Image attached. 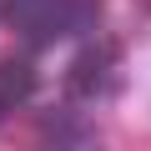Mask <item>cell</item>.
<instances>
[{"label": "cell", "mask_w": 151, "mask_h": 151, "mask_svg": "<svg viewBox=\"0 0 151 151\" xmlns=\"http://www.w3.org/2000/svg\"><path fill=\"white\" fill-rule=\"evenodd\" d=\"M136 5H141V15H151V0H136Z\"/></svg>", "instance_id": "obj_5"}, {"label": "cell", "mask_w": 151, "mask_h": 151, "mask_svg": "<svg viewBox=\"0 0 151 151\" xmlns=\"http://www.w3.org/2000/svg\"><path fill=\"white\" fill-rule=\"evenodd\" d=\"M40 131H45L50 141H60V146H81V141L91 136V121L76 111V106H45V111H40Z\"/></svg>", "instance_id": "obj_3"}, {"label": "cell", "mask_w": 151, "mask_h": 151, "mask_svg": "<svg viewBox=\"0 0 151 151\" xmlns=\"http://www.w3.org/2000/svg\"><path fill=\"white\" fill-rule=\"evenodd\" d=\"M0 116H5V106H0Z\"/></svg>", "instance_id": "obj_6"}, {"label": "cell", "mask_w": 151, "mask_h": 151, "mask_svg": "<svg viewBox=\"0 0 151 151\" xmlns=\"http://www.w3.org/2000/svg\"><path fill=\"white\" fill-rule=\"evenodd\" d=\"M116 40H101V45H81V55L70 60V70H65V96L70 101H81V96H101V91H111L116 81H111V65H116Z\"/></svg>", "instance_id": "obj_1"}, {"label": "cell", "mask_w": 151, "mask_h": 151, "mask_svg": "<svg viewBox=\"0 0 151 151\" xmlns=\"http://www.w3.org/2000/svg\"><path fill=\"white\" fill-rule=\"evenodd\" d=\"M40 91V70L25 60V55H5L0 60V106H20V101H30Z\"/></svg>", "instance_id": "obj_2"}, {"label": "cell", "mask_w": 151, "mask_h": 151, "mask_svg": "<svg viewBox=\"0 0 151 151\" xmlns=\"http://www.w3.org/2000/svg\"><path fill=\"white\" fill-rule=\"evenodd\" d=\"M30 5H35V0H0V25L20 30V20L30 15Z\"/></svg>", "instance_id": "obj_4"}]
</instances>
